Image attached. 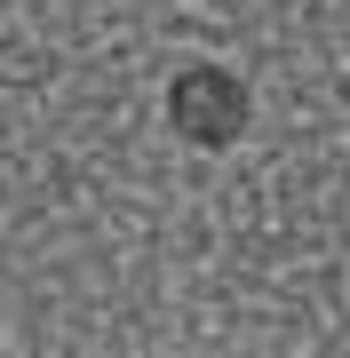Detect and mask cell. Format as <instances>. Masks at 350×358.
Listing matches in <instances>:
<instances>
[{"label": "cell", "instance_id": "6da1fadb", "mask_svg": "<svg viewBox=\"0 0 350 358\" xmlns=\"http://www.w3.org/2000/svg\"><path fill=\"white\" fill-rule=\"evenodd\" d=\"M168 128L191 152H231L255 128V88L231 64H215V56H191V64L168 72Z\"/></svg>", "mask_w": 350, "mask_h": 358}]
</instances>
